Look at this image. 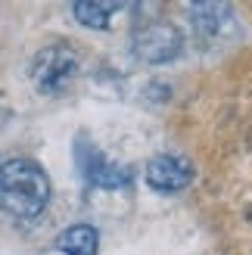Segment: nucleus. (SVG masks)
<instances>
[{
    "label": "nucleus",
    "instance_id": "obj_1",
    "mask_svg": "<svg viewBox=\"0 0 252 255\" xmlns=\"http://www.w3.org/2000/svg\"><path fill=\"white\" fill-rule=\"evenodd\" d=\"M50 202V177L34 159L0 162V212L16 221H34Z\"/></svg>",
    "mask_w": 252,
    "mask_h": 255
},
{
    "label": "nucleus",
    "instance_id": "obj_2",
    "mask_svg": "<svg viewBox=\"0 0 252 255\" xmlns=\"http://www.w3.org/2000/svg\"><path fill=\"white\" fill-rule=\"evenodd\" d=\"M78 75V53L69 44H47L31 59V81L41 94H59Z\"/></svg>",
    "mask_w": 252,
    "mask_h": 255
},
{
    "label": "nucleus",
    "instance_id": "obj_3",
    "mask_svg": "<svg viewBox=\"0 0 252 255\" xmlns=\"http://www.w3.org/2000/svg\"><path fill=\"white\" fill-rule=\"evenodd\" d=\"M181 47H184V37L178 31V25H171V22H143L140 28H134V34H131L134 56L149 62V66L171 62L181 53Z\"/></svg>",
    "mask_w": 252,
    "mask_h": 255
},
{
    "label": "nucleus",
    "instance_id": "obj_4",
    "mask_svg": "<svg viewBox=\"0 0 252 255\" xmlns=\"http://www.w3.org/2000/svg\"><path fill=\"white\" fill-rule=\"evenodd\" d=\"M143 177L156 193H181L193 184V165L187 156H178V152H159L146 162Z\"/></svg>",
    "mask_w": 252,
    "mask_h": 255
},
{
    "label": "nucleus",
    "instance_id": "obj_5",
    "mask_svg": "<svg viewBox=\"0 0 252 255\" xmlns=\"http://www.w3.org/2000/svg\"><path fill=\"white\" fill-rule=\"evenodd\" d=\"M78 168H81L87 184L103 187V190H116V187H125V184L131 181V171L128 168L109 162L97 146L84 143V140H78Z\"/></svg>",
    "mask_w": 252,
    "mask_h": 255
},
{
    "label": "nucleus",
    "instance_id": "obj_6",
    "mask_svg": "<svg viewBox=\"0 0 252 255\" xmlns=\"http://www.w3.org/2000/svg\"><path fill=\"white\" fill-rule=\"evenodd\" d=\"M187 12L203 37H221L234 31V9L228 3H193Z\"/></svg>",
    "mask_w": 252,
    "mask_h": 255
},
{
    "label": "nucleus",
    "instance_id": "obj_7",
    "mask_svg": "<svg viewBox=\"0 0 252 255\" xmlns=\"http://www.w3.org/2000/svg\"><path fill=\"white\" fill-rule=\"evenodd\" d=\"M56 249L62 255H97L100 234L94 224H72L56 237Z\"/></svg>",
    "mask_w": 252,
    "mask_h": 255
},
{
    "label": "nucleus",
    "instance_id": "obj_8",
    "mask_svg": "<svg viewBox=\"0 0 252 255\" xmlns=\"http://www.w3.org/2000/svg\"><path fill=\"white\" fill-rule=\"evenodd\" d=\"M122 9V3H94V0H78L72 6L75 19L87 28H97V31H106L109 28V16H116Z\"/></svg>",
    "mask_w": 252,
    "mask_h": 255
}]
</instances>
